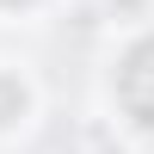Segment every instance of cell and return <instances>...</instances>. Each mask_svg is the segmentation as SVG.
Returning <instances> with one entry per match:
<instances>
[{"label":"cell","mask_w":154,"mask_h":154,"mask_svg":"<svg viewBox=\"0 0 154 154\" xmlns=\"http://www.w3.org/2000/svg\"><path fill=\"white\" fill-rule=\"evenodd\" d=\"M117 99H123V111H130V123H142V130L154 136V37H148V43H136L130 56H123Z\"/></svg>","instance_id":"1"},{"label":"cell","mask_w":154,"mask_h":154,"mask_svg":"<svg viewBox=\"0 0 154 154\" xmlns=\"http://www.w3.org/2000/svg\"><path fill=\"white\" fill-rule=\"evenodd\" d=\"M25 105H31V99H25V86L12 80V74H0V130H6V123H19Z\"/></svg>","instance_id":"2"},{"label":"cell","mask_w":154,"mask_h":154,"mask_svg":"<svg viewBox=\"0 0 154 154\" xmlns=\"http://www.w3.org/2000/svg\"><path fill=\"white\" fill-rule=\"evenodd\" d=\"M0 6H19V0H0Z\"/></svg>","instance_id":"3"}]
</instances>
